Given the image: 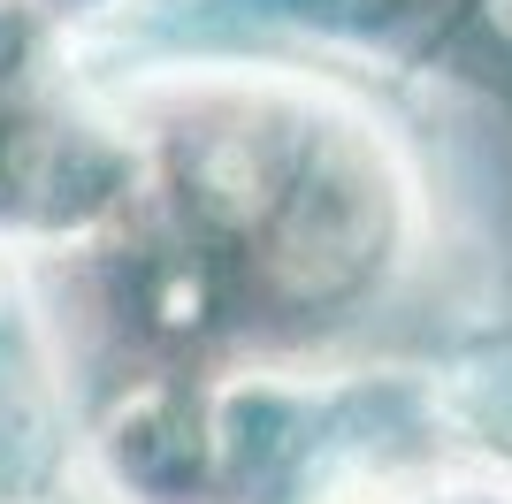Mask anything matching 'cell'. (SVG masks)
<instances>
[{
    "label": "cell",
    "instance_id": "3",
    "mask_svg": "<svg viewBox=\"0 0 512 504\" xmlns=\"http://www.w3.org/2000/svg\"><path fill=\"white\" fill-rule=\"evenodd\" d=\"M344 504H512V451H451V459L383 474Z\"/></svg>",
    "mask_w": 512,
    "mask_h": 504
},
{
    "label": "cell",
    "instance_id": "1",
    "mask_svg": "<svg viewBox=\"0 0 512 504\" xmlns=\"http://www.w3.org/2000/svg\"><path fill=\"white\" fill-rule=\"evenodd\" d=\"M138 138L100 230L0 260L69 428L253 375L375 367L436 268V199L352 77L276 54H85Z\"/></svg>",
    "mask_w": 512,
    "mask_h": 504
},
{
    "label": "cell",
    "instance_id": "5",
    "mask_svg": "<svg viewBox=\"0 0 512 504\" xmlns=\"http://www.w3.org/2000/svg\"><path fill=\"white\" fill-rule=\"evenodd\" d=\"M16 504H46V497H16Z\"/></svg>",
    "mask_w": 512,
    "mask_h": 504
},
{
    "label": "cell",
    "instance_id": "4",
    "mask_svg": "<svg viewBox=\"0 0 512 504\" xmlns=\"http://www.w3.org/2000/svg\"><path fill=\"white\" fill-rule=\"evenodd\" d=\"M23 8H31V16H39L62 46L92 54V46H107L115 31H130V16L153 8V0H23Z\"/></svg>",
    "mask_w": 512,
    "mask_h": 504
},
{
    "label": "cell",
    "instance_id": "2",
    "mask_svg": "<svg viewBox=\"0 0 512 504\" xmlns=\"http://www.w3.org/2000/svg\"><path fill=\"white\" fill-rule=\"evenodd\" d=\"M153 54H276L337 77H398L467 100H512L505 0H153ZM107 54V46H92Z\"/></svg>",
    "mask_w": 512,
    "mask_h": 504
}]
</instances>
